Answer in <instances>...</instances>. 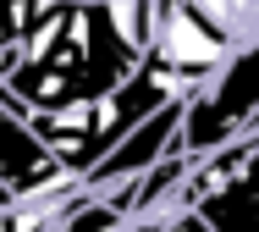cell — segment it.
<instances>
[{
    "mask_svg": "<svg viewBox=\"0 0 259 232\" xmlns=\"http://www.w3.org/2000/svg\"><path fill=\"white\" fill-rule=\"evenodd\" d=\"M248 133H259V116H254V127H248Z\"/></svg>",
    "mask_w": 259,
    "mask_h": 232,
    "instance_id": "obj_5",
    "label": "cell"
},
{
    "mask_svg": "<svg viewBox=\"0 0 259 232\" xmlns=\"http://www.w3.org/2000/svg\"><path fill=\"white\" fill-rule=\"evenodd\" d=\"M121 232H215V227L199 210H171V216H155V221H121Z\"/></svg>",
    "mask_w": 259,
    "mask_h": 232,
    "instance_id": "obj_4",
    "label": "cell"
},
{
    "mask_svg": "<svg viewBox=\"0 0 259 232\" xmlns=\"http://www.w3.org/2000/svg\"><path fill=\"white\" fill-rule=\"evenodd\" d=\"M232 33L209 17L199 0H155V22H149V56L177 66L182 78H204L232 56Z\"/></svg>",
    "mask_w": 259,
    "mask_h": 232,
    "instance_id": "obj_2",
    "label": "cell"
},
{
    "mask_svg": "<svg viewBox=\"0 0 259 232\" xmlns=\"http://www.w3.org/2000/svg\"><path fill=\"white\" fill-rule=\"evenodd\" d=\"M50 232H61V221H55V227H50Z\"/></svg>",
    "mask_w": 259,
    "mask_h": 232,
    "instance_id": "obj_6",
    "label": "cell"
},
{
    "mask_svg": "<svg viewBox=\"0 0 259 232\" xmlns=\"http://www.w3.org/2000/svg\"><path fill=\"white\" fill-rule=\"evenodd\" d=\"M138 66V50L110 28L105 0H45L17 39V66L0 89L22 111H50L77 94H105Z\"/></svg>",
    "mask_w": 259,
    "mask_h": 232,
    "instance_id": "obj_1",
    "label": "cell"
},
{
    "mask_svg": "<svg viewBox=\"0 0 259 232\" xmlns=\"http://www.w3.org/2000/svg\"><path fill=\"white\" fill-rule=\"evenodd\" d=\"M50 177H61V166H55L50 149L39 144V133L28 127V111L0 105V182L11 194H33Z\"/></svg>",
    "mask_w": 259,
    "mask_h": 232,
    "instance_id": "obj_3",
    "label": "cell"
}]
</instances>
